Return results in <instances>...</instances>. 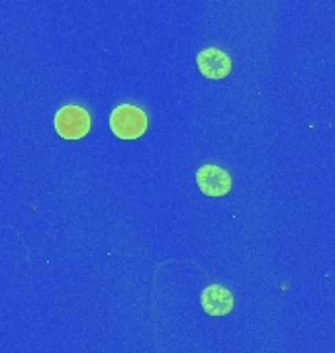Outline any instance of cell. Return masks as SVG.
Wrapping results in <instances>:
<instances>
[{
  "label": "cell",
  "mask_w": 335,
  "mask_h": 353,
  "mask_svg": "<svg viewBox=\"0 0 335 353\" xmlns=\"http://www.w3.org/2000/svg\"><path fill=\"white\" fill-rule=\"evenodd\" d=\"M200 304H202L206 314L225 316L234 310V294L223 285H210L202 290Z\"/></svg>",
  "instance_id": "5b68a950"
},
{
  "label": "cell",
  "mask_w": 335,
  "mask_h": 353,
  "mask_svg": "<svg viewBox=\"0 0 335 353\" xmlns=\"http://www.w3.org/2000/svg\"><path fill=\"white\" fill-rule=\"evenodd\" d=\"M55 132L63 139H81L90 132V114L77 104H67L53 118Z\"/></svg>",
  "instance_id": "7a4b0ae2"
},
{
  "label": "cell",
  "mask_w": 335,
  "mask_h": 353,
  "mask_svg": "<svg viewBox=\"0 0 335 353\" xmlns=\"http://www.w3.org/2000/svg\"><path fill=\"white\" fill-rule=\"evenodd\" d=\"M194 179L206 196H225L232 190V175L220 165H202Z\"/></svg>",
  "instance_id": "3957f363"
},
{
  "label": "cell",
  "mask_w": 335,
  "mask_h": 353,
  "mask_svg": "<svg viewBox=\"0 0 335 353\" xmlns=\"http://www.w3.org/2000/svg\"><path fill=\"white\" fill-rule=\"evenodd\" d=\"M196 65H199L200 73L218 81V79H225L232 73V59L225 51L218 50V48H206L196 55Z\"/></svg>",
  "instance_id": "277c9868"
},
{
  "label": "cell",
  "mask_w": 335,
  "mask_h": 353,
  "mask_svg": "<svg viewBox=\"0 0 335 353\" xmlns=\"http://www.w3.org/2000/svg\"><path fill=\"white\" fill-rule=\"evenodd\" d=\"M148 114L134 104H120L110 112V130L120 139H137L148 132Z\"/></svg>",
  "instance_id": "6da1fadb"
}]
</instances>
